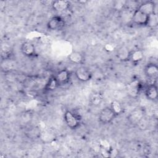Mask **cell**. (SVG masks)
Wrapping results in <instances>:
<instances>
[{"label": "cell", "mask_w": 158, "mask_h": 158, "mask_svg": "<svg viewBox=\"0 0 158 158\" xmlns=\"http://www.w3.org/2000/svg\"><path fill=\"white\" fill-rule=\"evenodd\" d=\"M144 54L142 49H136L130 51L129 60L133 65L139 64L144 59Z\"/></svg>", "instance_id": "obj_9"}, {"label": "cell", "mask_w": 158, "mask_h": 158, "mask_svg": "<svg viewBox=\"0 0 158 158\" xmlns=\"http://www.w3.org/2000/svg\"><path fill=\"white\" fill-rule=\"evenodd\" d=\"M158 25V16L156 12H154L148 15V19L147 22V27L151 28H155Z\"/></svg>", "instance_id": "obj_20"}, {"label": "cell", "mask_w": 158, "mask_h": 158, "mask_svg": "<svg viewBox=\"0 0 158 158\" xmlns=\"http://www.w3.org/2000/svg\"><path fill=\"white\" fill-rule=\"evenodd\" d=\"M39 138L44 143H49L54 140V135L49 131L41 132Z\"/></svg>", "instance_id": "obj_21"}, {"label": "cell", "mask_w": 158, "mask_h": 158, "mask_svg": "<svg viewBox=\"0 0 158 158\" xmlns=\"http://www.w3.org/2000/svg\"><path fill=\"white\" fill-rule=\"evenodd\" d=\"M110 108L117 117L121 114H122L124 112V108L122 104L118 101L114 100L110 102Z\"/></svg>", "instance_id": "obj_18"}, {"label": "cell", "mask_w": 158, "mask_h": 158, "mask_svg": "<svg viewBox=\"0 0 158 158\" xmlns=\"http://www.w3.org/2000/svg\"><path fill=\"white\" fill-rule=\"evenodd\" d=\"M21 52L26 57H31L36 54L35 45L30 41H24L20 46Z\"/></svg>", "instance_id": "obj_8"}, {"label": "cell", "mask_w": 158, "mask_h": 158, "mask_svg": "<svg viewBox=\"0 0 158 158\" xmlns=\"http://www.w3.org/2000/svg\"><path fill=\"white\" fill-rule=\"evenodd\" d=\"M148 15L136 9L132 15L131 20L134 23L140 26H146Z\"/></svg>", "instance_id": "obj_6"}, {"label": "cell", "mask_w": 158, "mask_h": 158, "mask_svg": "<svg viewBox=\"0 0 158 158\" xmlns=\"http://www.w3.org/2000/svg\"><path fill=\"white\" fill-rule=\"evenodd\" d=\"M144 94L146 98L150 101H156L158 96V91L157 85L154 83L148 85L144 91Z\"/></svg>", "instance_id": "obj_13"}, {"label": "cell", "mask_w": 158, "mask_h": 158, "mask_svg": "<svg viewBox=\"0 0 158 158\" xmlns=\"http://www.w3.org/2000/svg\"><path fill=\"white\" fill-rule=\"evenodd\" d=\"M103 101V96L99 93H94L91 94L89 102L90 105L94 107L99 106Z\"/></svg>", "instance_id": "obj_19"}, {"label": "cell", "mask_w": 158, "mask_h": 158, "mask_svg": "<svg viewBox=\"0 0 158 158\" xmlns=\"http://www.w3.org/2000/svg\"><path fill=\"white\" fill-rule=\"evenodd\" d=\"M60 85L56 78V76H51L48 80L44 87V89L46 91H54L57 89Z\"/></svg>", "instance_id": "obj_16"}, {"label": "cell", "mask_w": 158, "mask_h": 158, "mask_svg": "<svg viewBox=\"0 0 158 158\" xmlns=\"http://www.w3.org/2000/svg\"><path fill=\"white\" fill-rule=\"evenodd\" d=\"M141 89V83L139 81L135 80L129 83L127 86V93L131 97H136Z\"/></svg>", "instance_id": "obj_12"}, {"label": "cell", "mask_w": 158, "mask_h": 158, "mask_svg": "<svg viewBox=\"0 0 158 158\" xmlns=\"http://www.w3.org/2000/svg\"><path fill=\"white\" fill-rule=\"evenodd\" d=\"M46 25L49 30L60 31L65 28L66 23L61 16L54 15L49 19Z\"/></svg>", "instance_id": "obj_2"}, {"label": "cell", "mask_w": 158, "mask_h": 158, "mask_svg": "<svg viewBox=\"0 0 158 158\" xmlns=\"http://www.w3.org/2000/svg\"><path fill=\"white\" fill-rule=\"evenodd\" d=\"M130 51L125 46H122L119 48L116 52L117 58L121 61H128L129 60Z\"/></svg>", "instance_id": "obj_17"}, {"label": "cell", "mask_w": 158, "mask_h": 158, "mask_svg": "<svg viewBox=\"0 0 158 158\" xmlns=\"http://www.w3.org/2000/svg\"><path fill=\"white\" fill-rule=\"evenodd\" d=\"M55 76L60 86L66 85L69 82L70 80L71 73L67 69H63L59 70Z\"/></svg>", "instance_id": "obj_11"}, {"label": "cell", "mask_w": 158, "mask_h": 158, "mask_svg": "<svg viewBox=\"0 0 158 158\" xmlns=\"http://www.w3.org/2000/svg\"><path fill=\"white\" fill-rule=\"evenodd\" d=\"M144 115V110L142 108L137 107L133 109L128 115V120L132 125H138L142 120Z\"/></svg>", "instance_id": "obj_5"}, {"label": "cell", "mask_w": 158, "mask_h": 158, "mask_svg": "<svg viewBox=\"0 0 158 158\" xmlns=\"http://www.w3.org/2000/svg\"><path fill=\"white\" fill-rule=\"evenodd\" d=\"M144 14L149 15L155 12L156 4L152 1H147L141 2L136 8Z\"/></svg>", "instance_id": "obj_7"}, {"label": "cell", "mask_w": 158, "mask_h": 158, "mask_svg": "<svg viewBox=\"0 0 158 158\" xmlns=\"http://www.w3.org/2000/svg\"><path fill=\"white\" fill-rule=\"evenodd\" d=\"M64 120L67 126L71 130L78 128L81 123V118L73 112L66 110L64 114Z\"/></svg>", "instance_id": "obj_1"}, {"label": "cell", "mask_w": 158, "mask_h": 158, "mask_svg": "<svg viewBox=\"0 0 158 158\" xmlns=\"http://www.w3.org/2000/svg\"><path fill=\"white\" fill-rule=\"evenodd\" d=\"M68 60L74 64H83L85 62V58L81 52L74 51L68 56Z\"/></svg>", "instance_id": "obj_15"}, {"label": "cell", "mask_w": 158, "mask_h": 158, "mask_svg": "<svg viewBox=\"0 0 158 158\" xmlns=\"http://www.w3.org/2000/svg\"><path fill=\"white\" fill-rule=\"evenodd\" d=\"M116 117L117 116L110 107H106L99 112L98 120L102 124L107 125L112 123Z\"/></svg>", "instance_id": "obj_3"}, {"label": "cell", "mask_w": 158, "mask_h": 158, "mask_svg": "<svg viewBox=\"0 0 158 158\" xmlns=\"http://www.w3.org/2000/svg\"><path fill=\"white\" fill-rule=\"evenodd\" d=\"M144 72L146 77L154 78L158 74V67L157 64L154 63H149L144 67Z\"/></svg>", "instance_id": "obj_14"}, {"label": "cell", "mask_w": 158, "mask_h": 158, "mask_svg": "<svg viewBox=\"0 0 158 158\" xmlns=\"http://www.w3.org/2000/svg\"><path fill=\"white\" fill-rule=\"evenodd\" d=\"M75 75L77 79L81 82H87L91 80L92 72L87 67L80 66L75 71Z\"/></svg>", "instance_id": "obj_4"}, {"label": "cell", "mask_w": 158, "mask_h": 158, "mask_svg": "<svg viewBox=\"0 0 158 158\" xmlns=\"http://www.w3.org/2000/svg\"><path fill=\"white\" fill-rule=\"evenodd\" d=\"M71 6L70 2L65 0H57L54 1L51 3V7L54 11L56 12H65Z\"/></svg>", "instance_id": "obj_10"}]
</instances>
